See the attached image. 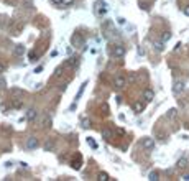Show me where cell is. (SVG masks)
Listing matches in <instances>:
<instances>
[{"instance_id":"6da1fadb","label":"cell","mask_w":189,"mask_h":181,"mask_svg":"<svg viewBox=\"0 0 189 181\" xmlns=\"http://www.w3.org/2000/svg\"><path fill=\"white\" fill-rule=\"evenodd\" d=\"M109 12V7L105 2H97L96 3V15L97 17H105Z\"/></svg>"},{"instance_id":"7a4b0ae2","label":"cell","mask_w":189,"mask_h":181,"mask_svg":"<svg viewBox=\"0 0 189 181\" xmlns=\"http://www.w3.org/2000/svg\"><path fill=\"white\" fill-rule=\"evenodd\" d=\"M110 53H112L113 58H123V56H125V48H123L122 45H115Z\"/></svg>"},{"instance_id":"3957f363","label":"cell","mask_w":189,"mask_h":181,"mask_svg":"<svg viewBox=\"0 0 189 181\" xmlns=\"http://www.w3.org/2000/svg\"><path fill=\"white\" fill-rule=\"evenodd\" d=\"M142 146H143L145 150H153L155 148V140L153 138H150V137H145L143 140H142Z\"/></svg>"},{"instance_id":"277c9868","label":"cell","mask_w":189,"mask_h":181,"mask_svg":"<svg viewBox=\"0 0 189 181\" xmlns=\"http://www.w3.org/2000/svg\"><path fill=\"white\" fill-rule=\"evenodd\" d=\"M26 148H30V150H35V148H38V138L36 137H28L26 138Z\"/></svg>"},{"instance_id":"5b68a950","label":"cell","mask_w":189,"mask_h":181,"mask_svg":"<svg viewBox=\"0 0 189 181\" xmlns=\"http://www.w3.org/2000/svg\"><path fill=\"white\" fill-rule=\"evenodd\" d=\"M184 87H186V84H184L183 81H176V82H174V86H173V92L178 96V94H181V92L184 91Z\"/></svg>"},{"instance_id":"8992f818","label":"cell","mask_w":189,"mask_h":181,"mask_svg":"<svg viewBox=\"0 0 189 181\" xmlns=\"http://www.w3.org/2000/svg\"><path fill=\"white\" fill-rule=\"evenodd\" d=\"M36 117H38V112H36L35 109H30V111L26 112V120L33 122V120H36Z\"/></svg>"},{"instance_id":"52a82bcc","label":"cell","mask_w":189,"mask_h":181,"mask_svg":"<svg viewBox=\"0 0 189 181\" xmlns=\"http://www.w3.org/2000/svg\"><path fill=\"white\" fill-rule=\"evenodd\" d=\"M25 46H23V45H15V50H13V53H15V55L16 56H23V55H25Z\"/></svg>"},{"instance_id":"ba28073f","label":"cell","mask_w":189,"mask_h":181,"mask_svg":"<svg viewBox=\"0 0 189 181\" xmlns=\"http://www.w3.org/2000/svg\"><path fill=\"white\" fill-rule=\"evenodd\" d=\"M143 97H145V99H146L148 102H150V101H153V99H155V92H153L151 89H145Z\"/></svg>"},{"instance_id":"9c48e42d","label":"cell","mask_w":189,"mask_h":181,"mask_svg":"<svg viewBox=\"0 0 189 181\" xmlns=\"http://www.w3.org/2000/svg\"><path fill=\"white\" fill-rule=\"evenodd\" d=\"M125 82H127V79H125L123 76H117V77H115V87H123Z\"/></svg>"},{"instance_id":"30bf717a","label":"cell","mask_w":189,"mask_h":181,"mask_svg":"<svg viewBox=\"0 0 189 181\" xmlns=\"http://www.w3.org/2000/svg\"><path fill=\"white\" fill-rule=\"evenodd\" d=\"M41 127H43V128H48V127H51V117H48V115L43 117V120H41Z\"/></svg>"},{"instance_id":"8fae6325","label":"cell","mask_w":189,"mask_h":181,"mask_svg":"<svg viewBox=\"0 0 189 181\" xmlns=\"http://www.w3.org/2000/svg\"><path fill=\"white\" fill-rule=\"evenodd\" d=\"M100 135H102V138H105V140H109V138L112 137V132L109 130V128H104V130H100Z\"/></svg>"},{"instance_id":"7c38bea8","label":"cell","mask_w":189,"mask_h":181,"mask_svg":"<svg viewBox=\"0 0 189 181\" xmlns=\"http://www.w3.org/2000/svg\"><path fill=\"white\" fill-rule=\"evenodd\" d=\"M133 111L137 112V114H140V112L143 111V104H142V102H135V104H133Z\"/></svg>"},{"instance_id":"4fadbf2b","label":"cell","mask_w":189,"mask_h":181,"mask_svg":"<svg viewBox=\"0 0 189 181\" xmlns=\"http://www.w3.org/2000/svg\"><path fill=\"white\" fill-rule=\"evenodd\" d=\"M179 168V170H183V168H186L188 166V160L186 158H181V160H178V165H176Z\"/></svg>"},{"instance_id":"5bb4252c","label":"cell","mask_w":189,"mask_h":181,"mask_svg":"<svg viewBox=\"0 0 189 181\" xmlns=\"http://www.w3.org/2000/svg\"><path fill=\"white\" fill-rule=\"evenodd\" d=\"M148 180L150 181H158L159 180V175L156 173V171H151V173L148 175Z\"/></svg>"},{"instance_id":"9a60e30c","label":"cell","mask_w":189,"mask_h":181,"mask_svg":"<svg viewBox=\"0 0 189 181\" xmlns=\"http://www.w3.org/2000/svg\"><path fill=\"white\" fill-rule=\"evenodd\" d=\"M72 45H77V46L82 45V38L79 35H74V36H72Z\"/></svg>"},{"instance_id":"2e32d148","label":"cell","mask_w":189,"mask_h":181,"mask_svg":"<svg viewBox=\"0 0 189 181\" xmlns=\"http://www.w3.org/2000/svg\"><path fill=\"white\" fill-rule=\"evenodd\" d=\"M169 40H171V33H169V31H164L163 35H161V41L166 43V41H169Z\"/></svg>"},{"instance_id":"e0dca14e","label":"cell","mask_w":189,"mask_h":181,"mask_svg":"<svg viewBox=\"0 0 189 181\" xmlns=\"http://www.w3.org/2000/svg\"><path fill=\"white\" fill-rule=\"evenodd\" d=\"M10 92L13 94V96H23V91H21V89H18V87H13V89H12Z\"/></svg>"},{"instance_id":"ac0fdd59","label":"cell","mask_w":189,"mask_h":181,"mask_svg":"<svg viewBox=\"0 0 189 181\" xmlns=\"http://www.w3.org/2000/svg\"><path fill=\"white\" fill-rule=\"evenodd\" d=\"M53 148H54V142H46V143H45V150L46 151L53 150Z\"/></svg>"},{"instance_id":"d6986e66","label":"cell","mask_w":189,"mask_h":181,"mask_svg":"<svg viewBox=\"0 0 189 181\" xmlns=\"http://www.w3.org/2000/svg\"><path fill=\"white\" fill-rule=\"evenodd\" d=\"M81 125H82V128H91V120H87V119H84V120L81 122Z\"/></svg>"},{"instance_id":"ffe728a7","label":"cell","mask_w":189,"mask_h":181,"mask_svg":"<svg viewBox=\"0 0 189 181\" xmlns=\"http://www.w3.org/2000/svg\"><path fill=\"white\" fill-rule=\"evenodd\" d=\"M109 180H110V178H109L107 173H100V175H99V181H109Z\"/></svg>"},{"instance_id":"44dd1931","label":"cell","mask_w":189,"mask_h":181,"mask_svg":"<svg viewBox=\"0 0 189 181\" xmlns=\"http://www.w3.org/2000/svg\"><path fill=\"white\" fill-rule=\"evenodd\" d=\"M176 112H178L176 109H169V111H168V117H169V119H174V117H176Z\"/></svg>"},{"instance_id":"7402d4cb","label":"cell","mask_w":189,"mask_h":181,"mask_svg":"<svg viewBox=\"0 0 189 181\" xmlns=\"http://www.w3.org/2000/svg\"><path fill=\"white\" fill-rule=\"evenodd\" d=\"M72 3H74V0H63L61 2L63 7H69V5H72Z\"/></svg>"},{"instance_id":"603a6c76","label":"cell","mask_w":189,"mask_h":181,"mask_svg":"<svg viewBox=\"0 0 189 181\" xmlns=\"http://www.w3.org/2000/svg\"><path fill=\"white\" fill-rule=\"evenodd\" d=\"M155 48H156V51H163V50H164L163 41H161V43H155Z\"/></svg>"},{"instance_id":"cb8c5ba5","label":"cell","mask_w":189,"mask_h":181,"mask_svg":"<svg viewBox=\"0 0 189 181\" xmlns=\"http://www.w3.org/2000/svg\"><path fill=\"white\" fill-rule=\"evenodd\" d=\"M87 143H89V145H91L92 148H97V143H96V142L92 140V138H87Z\"/></svg>"},{"instance_id":"d4e9b609","label":"cell","mask_w":189,"mask_h":181,"mask_svg":"<svg viewBox=\"0 0 189 181\" xmlns=\"http://www.w3.org/2000/svg\"><path fill=\"white\" fill-rule=\"evenodd\" d=\"M183 13H184L186 17H189V5H188V7H184V8H183Z\"/></svg>"},{"instance_id":"484cf974","label":"cell","mask_w":189,"mask_h":181,"mask_svg":"<svg viewBox=\"0 0 189 181\" xmlns=\"http://www.w3.org/2000/svg\"><path fill=\"white\" fill-rule=\"evenodd\" d=\"M3 71H5V64H3V63H2V61H0V74H2V73H3Z\"/></svg>"},{"instance_id":"4316f807","label":"cell","mask_w":189,"mask_h":181,"mask_svg":"<svg viewBox=\"0 0 189 181\" xmlns=\"http://www.w3.org/2000/svg\"><path fill=\"white\" fill-rule=\"evenodd\" d=\"M3 87H5V81L0 79V89H3Z\"/></svg>"},{"instance_id":"83f0119b","label":"cell","mask_w":189,"mask_h":181,"mask_svg":"<svg viewBox=\"0 0 189 181\" xmlns=\"http://www.w3.org/2000/svg\"><path fill=\"white\" fill-rule=\"evenodd\" d=\"M40 71H43V66H38V68L35 69V73H40Z\"/></svg>"},{"instance_id":"f1b7e54d","label":"cell","mask_w":189,"mask_h":181,"mask_svg":"<svg viewBox=\"0 0 189 181\" xmlns=\"http://www.w3.org/2000/svg\"><path fill=\"white\" fill-rule=\"evenodd\" d=\"M128 81H130V82H133V81H135V74L130 76V77H128Z\"/></svg>"},{"instance_id":"f546056e","label":"cell","mask_w":189,"mask_h":181,"mask_svg":"<svg viewBox=\"0 0 189 181\" xmlns=\"http://www.w3.org/2000/svg\"><path fill=\"white\" fill-rule=\"evenodd\" d=\"M183 180H184V181H189V175H184V176H183Z\"/></svg>"},{"instance_id":"4dcf8cb0","label":"cell","mask_w":189,"mask_h":181,"mask_svg":"<svg viewBox=\"0 0 189 181\" xmlns=\"http://www.w3.org/2000/svg\"><path fill=\"white\" fill-rule=\"evenodd\" d=\"M51 2H53V3H61L63 0H51Z\"/></svg>"}]
</instances>
